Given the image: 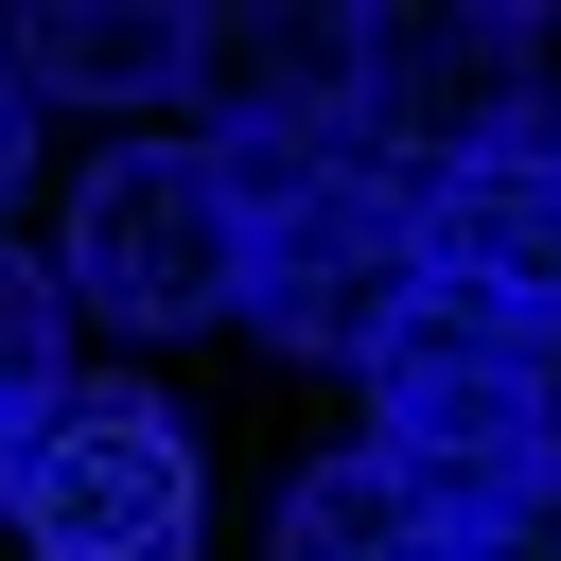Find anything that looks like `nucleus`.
Segmentation results:
<instances>
[{"mask_svg": "<svg viewBox=\"0 0 561 561\" xmlns=\"http://www.w3.org/2000/svg\"><path fill=\"white\" fill-rule=\"evenodd\" d=\"M0 508H18L35 561H193L210 473H193V421H175L158 386H70V403L18 438Z\"/></svg>", "mask_w": 561, "mask_h": 561, "instance_id": "nucleus-3", "label": "nucleus"}, {"mask_svg": "<svg viewBox=\"0 0 561 561\" xmlns=\"http://www.w3.org/2000/svg\"><path fill=\"white\" fill-rule=\"evenodd\" d=\"M53 280H70V316H123V333L245 316V175H228V140H123V158H88Z\"/></svg>", "mask_w": 561, "mask_h": 561, "instance_id": "nucleus-2", "label": "nucleus"}, {"mask_svg": "<svg viewBox=\"0 0 561 561\" xmlns=\"http://www.w3.org/2000/svg\"><path fill=\"white\" fill-rule=\"evenodd\" d=\"M543 123V18L526 0H421V18H368V158L421 193L491 140Z\"/></svg>", "mask_w": 561, "mask_h": 561, "instance_id": "nucleus-5", "label": "nucleus"}, {"mask_svg": "<svg viewBox=\"0 0 561 561\" xmlns=\"http://www.w3.org/2000/svg\"><path fill=\"white\" fill-rule=\"evenodd\" d=\"M18 158H35V88H18V53H0V193H18Z\"/></svg>", "mask_w": 561, "mask_h": 561, "instance_id": "nucleus-12", "label": "nucleus"}, {"mask_svg": "<svg viewBox=\"0 0 561 561\" xmlns=\"http://www.w3.org/2000/svg\"><path fill=\"white\" fill-rule=\"evenodd\" d=\"M421 263H456V280H508L526 316H561V105H543L526 140H491V158L421 175Z\"/></svg>", "mask_w": 561, "mask_h": 561, "instance_id": "nucleus-7", "label": "nucleus"}, {"mask_svg": "<svg viewBox=\"0 0 561 561\" xmlns=\"http://www.w3.org/2000/svg\"><path fill=\"white\" fill-rule=\"evenodd\" d=\"M368 456L421 561H526L561 526V386H368Z\"/></svg>", "mask_w": 561, "mask_h": 561, "instance_id": "nucleus-4", "label": "nucleus"}, {"mask_svg": "<svg viewBox=\"0 0 561 561\" xmlns=\"http://www.w3.org/2000/svg\"><path fill=\"white\" fill-rule=\"evenodd\" d=\"M0 473H18V438H0Z\"/></svg>", "mask_w": 561, "mask_h": 561, "instance_id": "nucleus-13", "label": "nucleus"}, {"mask_svg": "<svg viewBox=\"0 0 561 561\" xmlns=\"http://www.w3.org/2000/svg\"><path fill=\"white\" fill-rule=\"evenodd\" d=\"M263 543H280V561H421V526H403V473H386L368 438H351V456H316V473H280Z\"/></svg>", "mask_w": 561, "mask_h": 561, "instance_id": "nucleus-10", "label": "nucleus"}, {"mask_svg": "<svg viewBox=\"0 0 561 561\" xmlns=\"http://www.w3.org/2000/svg\"><path fill=\"white\" fill-rule=\"evenodd\" d=\"M193 88L228 105V158H368V18L298 0V18H193Z\"/></svg>", "mask_w": 561, "mask_h": 561, "instance_id": "nucleus-6", "label": "nucleus"}, {"mask_svg": "<svg viewBox=\"0 0 561 561\" xmlns=\"http://www.w3.org/2000/svg\"><path fill=\"white\" fill-rule=\"evenodd\" d=\"M0 53H18V88H70V105H123V123L193 88V18H175V0H140V18H123V0H53V18H18Z\"/></svg>", "mask_w": 561, "mask_h": 561, "instance_id": "nucleus-9", "label": "nucleus"}, {"mask_svg": "<svg viewBox=\"0 0 561 561\" xmlns=\"http://www.w3.org/2000/svg\"><path fill=\"white\" fill-rule=\"evenodd\" d=\"M368 386H561V316H526L508 280H456V263H421V298L386 316Z\"/></svg>", "mask_w": 561, "mask_h": 561, "instance_id": "nucleus-8", "label": "nucleus"}, {"mask_svg": "<svg viewBox=\"0 0 561 561\" xmlns=\"http://www.w3.org/2000/svg\"><path fill=\"white\" fill-rule=\"evenodd\" d=\"M245 175V333L298 368H368L421 298V193L386 158H228Z\"/></svg>", "mask_w": 561, "mask_h": 561, "instance_id": "nucleus-1", "label": "nucleus"}, {"mask_svg": "<svg viewBox=\"0 0 561 561\" xmlns=\"http://www.w3.org/2000/svg\"><path fill=\"white\" fill-rule=\"evenodd\" d=\"M70 403V280L35 245H0V438H35Z\"/></svg>", "mask_w": 561, "mask_h": 561, "instance_id": "nucleus-11", "label": "nucleus"}]
</instances>
